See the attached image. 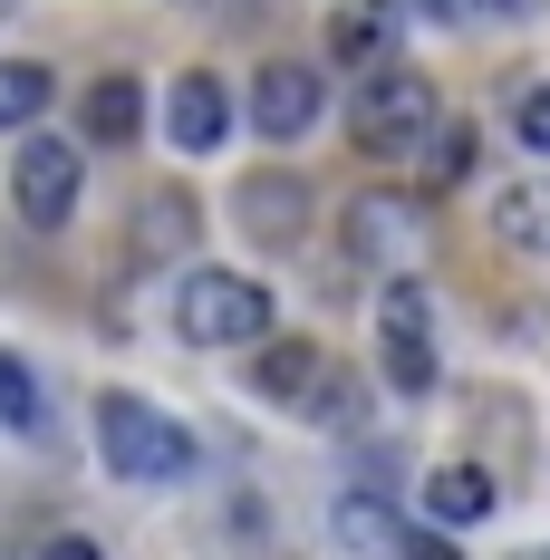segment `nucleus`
Listing matches in <instances>:
<instances>
[{
	"mask_svg": "<svg viewBox=\"0 0 550 560\" xmlns=\"http://www.w3.org/2000/svg\"><path fill=\"white\" fill-rule=\"evenodd\" d=\"M512 136H522L531 155H550V78H541V88H522V107H512Z\"/></svg>",
	"mask_w": 550,
	"mask_h": 560,
	"instance_id": "412c9836",
	"label": "nucleus"
},
{
	"mask_svg": "<svg viewBox=\"0 0 550 560\" xmlns=\"http://www.w3.org/2000/svg\"><path fill=\"white\" fill-rule=\"evenodd\" d=\"M97 454H107L116 483H136V493H165V483H184L194 474V425L184 416H165V406H145V396L107 387L97 396Z\"/></svg>",
	"mask_w": 550,
	"mask_h": 560,
	"instance_id": "f257e3e1",
	"label": "nucleus"
},
{
	"mask_svg": "<svg viewBox=\"0 0 550 560\" xmlns=\"http://www.w3.org/2000/svg\"><path fill=\"white\" fill-rule=\"evenodd\" d=\"M319 377H329V348H319V338H271V329L251 338V396H261V406L300 416Z\"/></svg>",
	"mask_w": 550,
	"mask_h": 560,
	"instance_id": "1a4fd4ad",
	"label": "nucleus"
},
{
	"mask_svg": "<svg viewBox=\"0 0 550 560\" xmlns=\"http://www.w3.org/2000/svg\"><path fill=\"white\" fill-rule=\"evenodd\" d=\"M0 425H10V435H39V425H49V416H39V377H30L20 358H0Z\"/></svg>",
	"mask_w": 550,
	"mask_h": 560,
	"instance_id": "aec40b11",
	"label": "nucleus"
},
{
	"mask_svg": "<svg viewBox=\"0 0 550 560\" xmlns=\"http://www.w3.org/2000/svg\"><path fill=\"white\" fill-rule=\"evenodd\" d=\"M300 425H329V435H358V425H367V396H358V377H348L338 358H329V377L309 387V406H300Z\"/></svg>",
	"mask_w": 550,
	"mask_h": 560,
	"instance_id": "a211bd4d",
	"label": "nucleus"
},
{
	"mask_svg": "<svg viewBox=\"0 0 550 560\" xmlns=\"http://www.w3.org/2000/svg\"><path fill=\"white\" fill-rule=\"evenodd\" d=\"M435 116L444 107H435V78H425V68H377V78L348 97V145H358L367 165H406Z\"/></svg>",
	"mask_w": 550,
	"mask_h": 560,
	"instance_id": "f03ea898",
	"label": "nucleus"
},
{
	"mask_svg": "<svg viewBox=\"0 0 550 560\" xmlns=\"http://www.w3.org/2000/svg\"><path fill=\"white\" fill-rule=\"evenodd\" d=\"M396 20H406L396 0H348L338 30H329V49L338 58H386V49H396Z\"/></svg>",
	"mask_w": 550,
	"mask_h": 560,
	"instance_id": "dca6fc26",
	"label": "nucleus"
},
{
	"mask_svg": "<svg viewBox=\"0 0 550 560\" xmlns=\"http://www.w3.org/2000/svg\"><path fill=\"white\" fill-rule=\"evenodd\" d=\"M493 503H502V483L483 464H435V474H425V512H435L444 532H454V522H483Z\"/></svg>",
	"mask_w": 550,
	"mask_h": 560,
	"instance_id": "2eb2a0df",
	"label": "nucleus"
},
{
	"mask_svg": "<svg viewBox=\"0 0 550 560\" xmlns=\"http://www.w3.org/2000/svg\"><path fill=\"white\" fill-rule=\"evenodd\" d=\"M406 165H416V184H425V194L473 184V174H483V126H473V116H435V126H425V145H416Z\"/></svg>",
	"mask_w": 550,
	"mask_h": 560,
	"instance_id": "f8f14e48",
	"label": "nucleus"
},
{
	"mask_svg": "<svg viewBox=\"0 0 550 560\" xmlns=\"http://www.w3.org/2000/svg\"><path fill=\"white\" fill-rule=\"evenodd\" d=\"M49 97H58V78L39 58H0V126H39Z\"/></svg>",
	"mask_w": 550,
	"mask_h": 560,
	"instance_id": "f3484780",
	"label": "nucleus"
},
{
	"mask_svg": "<svg viewBox=\"0 0 550 560\" xmlns=\"http://www.w3.org/2000/svg\"><path fill=\"white\" fill-rule=\"evenodd\" d=\"M338 252L367 261V271H416L425 223H416V203H396V194H358V203L338 213Z\"/></svg>",
	"mask_w": 550,
	"mask_h": 560,
	"instance_id": "6e6552de",
	"label": "nucleus"
},
{
	"mask_svg": "<svg viewBox=\"0 0 550 560\" xmlns=\"http://www.w3.org/2000/svg\"><path fill=\"white\" fill-rule=\"evenodd\" d=\"M87 145H68V136H30L20 155H10V203H20V223L30 232H68L78 213V184H87Z\"/></svg>",
	"mask_w": 550,
	"mask_h": 560,
	"instance_id": "423d86ee",
	"label": "nucleus"
},
{
	"mask_svg": "<svg viewBox=\"0 0 550 560\" xmlns=\"http://www.w3.org/2000/svg\"><path fill=\"white\" fill-rule=\"evenodd\" d=\"M280 310H271V290L261 280H242V271H184V290H174V338L184 348H251V338L271 329Z\"/></svg>",
	"mask_w": 550,
	"mask_h": 560,
	"instance_id": "7ed1b4c3",
	"label": "nucleus"
},
{
	"mask_svg": "<svg viewBox=\"0 0 550 560\" xmlns=\"http://www.w3.org/2000/svg\"><path fill=\"white\" fill-rule=\"evenodd\" d=\"M493 242L522 261H550V174H512L493 194Z\"/></svg>",
	"mask_w": 550,
	"mask_h": 560,
	"instance_id": "ddd939ff",
	"label": "nucleus"
},
{
	"mask_svg": "<svg viewBox=\"0 0 550 560\" xmlns=\"http://www.w3.org/2000/svg\"><path fill=\"white\" fill-rule=\"evenodd\" d=\"M541 0H473V20H531Z\"/></svg>",
	"mask_w": 550,
	"mask_h": 560,
	"instance_id": "4be33fe9",
	"label": "nucleus"
},
{
	"mask_svg": "<svg viewBox=\"0 0 550 560\" xmlns=\"http://www.w3.org/2000/svg\"><path fill=\"white\" fill-rule=\"evenodd\" d=\"M329 541H338V551H358V560H396L416 532H406V512L386 503V493L358 483V493H338V503H329Z\"/></svg>",
	"mask_w": 550,
	"mask_h": 560,
	"instance_id": "9b49d317",
	"label": "nucleus"
},
{
	"mask_svg": "<svg viewBox=\"0 0 550 560\" xmlns=\"http://www.w3.org/2000/svg\"><path fill=\"white\" fill-rule=\"evenodd\" d=\"M377 368L396 377V396L435 387V300L406 271H386V300H377Z\"/></svg>",
	"mask_w": 550,
	"mask_h": 560,
	"instance_id": "39448f33",
	"label": "nucleus"
},
{
	"mask_svg": "<svg viewBox=\"0 0 550 560\" xmlns=\"http://www.w3.org/2000/svg\"><path fill=\"white\" fill-rule=\"evenodd\" d=\"M78 116H87V136H78V145H136V136H145V88H136L126 68H107V78H87Z\"/></svg>",
	"mask_w": 550,
	"mask_h": 560,
	"instance_id": "4468645a",
	"label": "nucleus"
},
{
	"mask_svg": "<svg viewBox=\"0 0 550 560\" xmlns=\"http://www.w3.org/2000/svg\"><path fill=\"white\" fill-rule=\"evenodd\" d=\"M136 242H145V252H194V194H145Z\"/></svg>",
	"mask_w": 550,
	"mask_h": 560,
	"instance_id": "6ab92c4d",
	"label": "nucleus"
},
{
	"mask_svg": "<svg viewBox=\"0 0 550 560\" xmlns=\"http://www.w3.org/2000/svg\"><path fill=\"white\" fill-rule=\"evenodd\" d=\"M165 136L184 155H222V136H232V88H222L213 68H184L165 88Z\"/></svg>",
	"mask_w": 550,
	"mask_h": 560,
	"instance_id": "9d476101",
	"label": "nucleus"
},
{
	"mask_svg": "<svg viewBox=\"0 0 550 560\" xmlns=\"http://www.w3.org/2000/svg\"><path fill=\"white\" fill-rule=\"evenodd\" d=\"M232 223H242L251 252H300L309 223H319V194H309V174H290V165H251L232 184Z\"/></svg>",
	"mask_w": 550,
	"mask_h": 560,
	"instance_id": "20e7f679",
	"label": "nucleus"
},
{
	"mask_svg": "<svg viewBox=\"0 0 550 560\" xmlns=\"http://www.w3.org/2000/svg\"><path fill=\"white\" fill-rule=\"evenodd\" d=\"M319 97H329V88H319V68H309V58H261V68H251V88H242V116H251L271 145H300V136L319 126Z\"/></svg>",
	"mask_w": 550,
	"mask_h": 560,
	"instance_id": "0eeeda50",
	"label": "nucleus"
}]
</instances>
